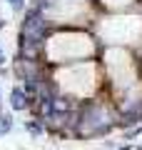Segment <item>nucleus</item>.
<instances>
[{
	"mask_svg": "<svg viewBox=\"0 0 142 150\" xmlns=\"http://www.w3.org/2000/svg\"><path fill=\"white\" fill-rule=\"evenodd\" d=\"M15 73L20 75L22 80H35V63H32V60H20V63L15 65Z\"/></svg>",
	"mask_w": 142,
	"mask_h": 150,
	"instance_id": "nucleus-3",
	"label": "nucleus"
},
{
	"mask_svg": "<svg viewBox=\"0 0 142 150\" xmlns=\"http://www.w3.org/2000/svg\"><path fill=\"white\" fill-rule=\"evenodd\" d=\"M3 60H5V58H3V53H0V63H3Z\"/></svg>",
	"mask_w": 142,
	"mask_h": 150,
	"instance_id": "nucleus-8",
	"label": "nucleus"
},
{
	"mask_svg": "<svg viewBox=\"0 0 142 150\" xmlns=\"http://www.w3.org/2000/svg\"><path fill=\"white\" fill-rule=\"evenodd\" d=\"M10 103H13L15 110H25V108H27V93L22 90V88H15L13 95H10Z\"/></svg>",
	"mask_w": 142,
	"mask_h": 150,
	"instance_id": "nucleus-4",
	"label": "nucleus"
},
{
	"mask_svg": "<svg viewBox=\"0 0 142 150\" xmlns=\"http://www.w3.org/2000/svg\"><path fill=\"white\" fill-rule=\"evenodd\" d=\"M140 150H142V148H140Z\"/></svg>",
	"mask_w": 142,
	"mask_h": 150,
	"instance_id": "nucleus-9",
	"label": "nucleus"
},
{
	"mask_svg": "<svg viewBox=\"0 0 142 150\" xmlns=\"http://www.w3.org/2000/svg\"><path fill=\"white\" fill-rule=\"evenodd\" d=\"M107 128H110V123H107V110L100 108V105H90L82 112V123H80L77 133L80 135H95V133H102Z\"/></svg>",
	"mask_w": 142,
	"mask_h": 150,
	"instance_id": "nucleus-1",
	"label": "nucleus"
},
{
	"mask_svg": "<svg viewBox=\"0 0 142 150\" xmlns=\"http://www.w3.org/2000/svg\"><path fill=\"white\" fill-rule=\"evenodd\" d=\"M140 118H142V103H140V105H135V108H130V110L122 115V123H125V125H135Z\"/></svg>",
	"mask_w": 142,
	"mask_h": 150,
	"instance_id": "nucleus-5",
	"label": "nucleus"
},
{
	"mask_svg": "<svg viewBox=\"0 0 142 150\" xmlns=\"http://www.w3.org/2000/svg\"><path fill=\"white\" fill-rule=\"evenodd\" d=\"M10 125H13V120L8 118V115H0V135L8 133V130H10Z\"/></svg>",
	"mask_w": 142,
	"mask_h": 150,
	"instance_id": "nucleus-6",
	"label": "nucleus"
},
{
	"mask_svg": "<svg viewBox=\"0 0 142 150\" xmlns=\"http://www.w3.org/2000/svg\"><path fill=\"white\" fill-rule=\"evenodd\" d=\"M22 38H25V40H37V43H42V38H45V18L40 15V10H30L25 15Z\"/></svg>",
	"mask_w": 142,
	"mask_h": 150,
	"instance_id": "nucleus-2",
	"label": "nucleus"
},
{
	"mask_svg": "<svg viewBox=\"0 0 142 150\" xmlns=\"http://www.w3.org/2000/svg\"><path fill=\"white\" fill-rule=\"evenodd\" d=\"M10 3H13V8H20L22 5V0H10Z\"/></svg>",
	"mask_w": 142,
	"mask_h": 150,
	"instance_id": "nucleus-7",
	"label": "nucleus"
}]
</instances>
